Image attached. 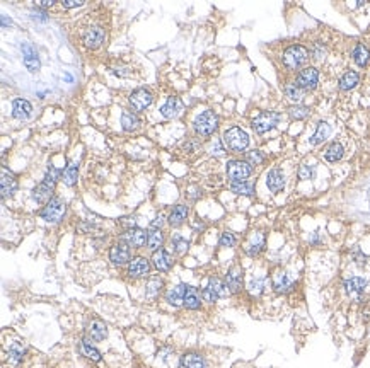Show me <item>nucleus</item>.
I'll return each instance as SVG.
<instances>
[{"label": "nucleus", "mask_w": 370, "mask_h": 368, "mask_svg": "<svg viewBox=\"0 0 370 368\" xmlns=\"http://www.w3.org/2000/svg\"><path fill=\"white\" fill-rule=\"evenodd\" d=\"M314 172H316V169H314L312 166H307V164H304V166H300V169H299V177H300V179H304V181L312 179Z\"/></svg>", "instance_id": "46"}, {"label": "nucleus", "mask_w": 370, "mask_h": 368, "mask_svg": "<svg viewBox=\"0 0 370 368\" xmlns=\"http://www.w3.org/2000/svg\"><path fill=\"white\" fill-rule=\"evenodd\" d=\"M227 288H229L230 293H237L242 288V271H240L239 266H232L229 271H227V278H225Z\"/></svg>", "instance_id": "17"}, {"label": "nucleus", "mask_w": 370, "mask_h": 368, "mask_svg": "<svg viewBox=\"0 0 370 368\" xmlns=\"http://www.w3.org/2000/svg\"><path fill=\"white\" fill-rule=\"evenodd\" d=\"M266 186L272 193H280L285 188V176L280 169H272L266 176Z\"/></svg>", "instance_id": "18"}, {"label": "nucleus", "mask_w": 370, "mask_h": 368, "mask_svg": "<svg viewBox=\"0 0 370 368\" xmlns=\"http://www.w3.org/2000/svg\"><path fill=\"white\" fill-rule=\"evenodd\" d=\"M208 285L215 290V292L218 293V297H225L227 293H230L229 288H227V283H223V281L218 280V278H210V283Z\"/></svg>", "instance_id": "42"}, {"label": "nucleus", "mask_w": 370, "mask_h": 368, "mask_svg": "<svg viewBox=\"0 0 370 368\" xmlns=\"http://www.w3.org/2000/svg\"><path fill=\"white\" fill-rule=\"evenodd\" d=\"M223 145L230 152H244L249 145V137L244 130L239 127H232L223 133Z\"/></svg>", "instance_id": "3"}, {"label": "nucleus", "mask_w": 370, "mask_h": 368, "mask_svg": "<svg viewBox=\"0 0 370 368\" xmlns=\"http://www.w3.org/2000/svg\"><path fill=\"white\" fill-rule=\"evenodd\" d=\"M365 287H367V281L363 278H358V276H353V278L345 281V290L350 297L353 298H360V295L363 293Z\"/></svg>", "instance_id": "23"}, {"label": "nucleus", "mask_w": 370, "mask_h": 368, "mask_svg": "<svg viewBox=\"0 0 370 368\" xmlns=\"http://www.w3.org/2000/svg\"><path fill=\"white\" fill-rule=\"evenodd\" d=\"M309 112H311V111H309L307 106H292V107H288V114H290L294 119H304V118H307Z\"/></svg>", "instance_id": "41"}, {"label": "nucleus", "mask_w": 370, "mask_h": 368, "mask_svg": "<svg viewBox=\"0 0 370 368\" xmlns=\"http://www.w3.org/2000/svg\"><path fill=\"white\" fill-rule=\"evenodd\" d=\"M38 6L46 9V7H53V6H55V2H53V0H41V2L38 4Z\"/></svg>", "instance_id": "52"}, {"label": "nucleus", "mask_w": 370, "mask_h": 368, "mask_svg": "<svg viewBox=\"0 0 370 368\" xmlns=\"http://www.w3.org/2000/svg\"><path fill=\"white\" fill-rule=\"evenodd\" d=\"M162 244H164V233L161 230H152L149 232V239H147V248L152 249L154 253L159 251L162 248Z\"/></svg>", "instance_id": "36"}, {"label": "nucleus", "mask_w": 370, "mask_h": 368, "mask_svg": "<svg viewBox=\"0 0 370 368\" xmlns=\"http://www.w3.org/2000/svg\"><path fill=\"white\" fill-rule=\"evenodd\" d=\"M230 189L235 194H240V196H253L255 194V184L249 183V181H240V183H232Z\"/></svg>", "instance_id": "33"}, {"label": "nucleus", "mask_w": 370, "mask_h": 368, "mask_svg": "<svg viewBox=\"0 0 370 368\" xmlns=\"http://www.w3.org/2000/svg\"><path fill=\"white\" fill-rule=\"evenodd\" d=\"M186 290H188V285H178V287L174 288H169L166 293V300L169 302L171 305L174 307H179L184 304V295H186Z\"/></svg>", "instance_id": "22"}, {"label": "nucleus", "mask_w": 370, "mask_h": 368, "mask_svg": "<svg viewBox=\"0 0 370 368\" xmlns=\"http://www.w3.org/2000/svg\"><path fill=\"white\" fill-rule=\"evenodd\" d=\"M65 211H67V206H65V201L62 200V198L55 196L51 198V200L46 203L45 208L41 210V218L45 220V222L48 223H58L63 220V216H65Z\"/></svg>", "instance_id": "5"}, {"label": "nucleus", "mask_w": 370, "mask_h": 368, "mask_svg": "<svg viewBox=\"0 0 370 368\" xmlns=\"http://www.w3.org/2000/svg\"><path fill=\"white\" fill-rule=\"evenodd\" d=\"M0 184H2V196L4 198L12 196V194L16 193V189H17L16 176L12 174L11 171H7L6 167L2 169V181H0Z\"/></svg>", "instance_id": "20"}, {"label": "nucleus", "mask_w": 370, "mask_h": 368, "mask_svg": "<svg viewBox=\"0 0 370 368\" xmlns=\"http://www.w3.org/2000/svg\"><path fill=\"white\" fill-rule=\"evenodd\" d=\"M85 331H87V336L94 341H102V339H106V336H107V327L101 319H92L91 322L87 324Z\"/></svg>", "instance_id": "19"}, {"label": "nucleus", "mask_w": 370, "mask_h": 368, "mask_svg": "<svg viewBox=\"0 0 370 368\" xmlns=\"http://www.w3.org/2000/svg\"><path fill=\"white\" fill-rule=\"evenodd\" d=\"M152 264H154V268H156L157 271L167 273V271L171 270V268H173V258H171V254L167 253V251L159 249V251H156V253H154Z\"/></svg>", "instance_id": "16"}, {"label": "nucleus", "mask_w": 370, "mask_h": 368, "mask_svg": "<svg viewBox=\"0 0 370 368\" xmlns=\"http://www.w3.org/2000/svg\"><path fill=\"white\" fill-rule=\"evenodd\" d=\"M60 174H62V171H58V169H55V166H48V171H46V176L45 179L41 181L40 184L34 188L33 191V198L36 200L38 203H41V205H46L51 196H53V191H55V186H57V181Z\"/></svg>", "instance_id": "1"}, {"label": "nucleus", "mask_w": 370, "mask_h": 368, "mask_svg": "<svg viewBox=\"0 0 370 368\" xmlns=\"http://www.w3.org/2000/svg\"><path fill=\"white\" fill-rule=\"evenodd\" d=\"M273 287L278 293H287L294 288V280L287 273H277L273 276Z\"/></svg>", "instance_id": "24"}, {"label": "nucleus", "mask_w": 370, "mask_h": 368, "mask_svg": "<svg viewBox=\"0 0 370 368\" xmlns=\"http://www.w3.org/2000/svg\"><path fill=\"white\" fill-rule=\"evenodd\" d=\"M223 152H225V149H223V145L220 144V142H213V145H212V154L213 155H217V157H220V155H223Z\"/></svg>", "instance_id": "49"}, {"label": "nucleus", "mask_w": 370, "mask_h": 368, "mask_svg": "<svg viewBox=\"0 0 370 368\" xmlns=\"http://www.w3.org/2000/svg\"><path fill=\"white\" fill-rule=\"evenodd\" d=\"M358 82H360V75L356 72L350 70V72H346L341 79H339V89H341V90H350V89L356 87V84H358Z\"/></svg>", "instance_id": "31"}, {"label": "nucleus", "mask_w": 370, "mask_h": 368, "mask_svg": "<svg viewBox=\"0 0 370 368\" xmlns=\"http://www.w3.org/2000/svg\"><path fill=\"white\" fill-rule=\"evenodd\" d=\"M317 82H319V72H317V68L307 67L299 72L295 84L302 90H312L317 87Z\"/></svg>", "instance_id": "8"}, {"label": "nucleus", "mask_w": 370, "mask_h": 368, "mask_svg": "<svg viewBox=\"0 0 370 368\" xmlns=\"http://www.w3.org/2000/svg\"><path fill=\"white\" fill-rule=\"evenodd\" d=\"M285 94H287V97L294 102H300L304 97V90L300 89L297 84H287L285 85Z\"/></svg>", "instance_id": "38"}, {"label": "nucleus", "mask_w": 370, "mask_h": 368, "mask_svg": "<svg viewBox=\"0 0 370 368\" xmlns=\"http://www.w3.org/2000/svg\"><path fill=\"white\" fill-rule=\"evenodd\" d=\"M121 125H123L125 132H133V130H137V128L140 127V119H139V116H137L135 112L123 111V114H121Z\"/></svg>", "instance_id": "29"}, {"label": "nucleus", "mask_w": 370, "mask_h": 368, "mask_svg": "<svg viewBox=\"0 0 370 368\" xmlns=\"http://www.w3.org/2000/svg\"><path fill=\"white\" fill-rule=\"evenodd\" d=\"M183 305L186 307V309H189V310H198V309H200V305H201L200 293H198V290L195 287H188Z\"/></svg>", "instance_id": "28"}, {"label": "nucleus", "mask_w": 370, "mask_h": 368, "mask_svg": "<svg viewBox=\"0 0 370 368\" xmlns=\"http://www.w3.org/2000/svg\"><path fill=\"white\" fill-rule=\"evenodd\" d=\"M31 112H33L31 102L26 101V99H14V102H12V114H14V118L28 119L31 116Z\"/></svg>", "instance_id": "21"}, {"label": "nucleus", "mask_w": 370, "mask_h": 368, "mask_svg": "<svg viewBox=\"0 0 370 368\" xmlns=\"http://www.w3.org/2000/svg\"><path fill=\"white\" fill-rule=\"evenodd\" d=\"M128 101H130V106L133 111H144L145 107H149L150 102H152V94H150L147 89H137L130 94Z\"/></svg>", "instance_id": "13"}, {"label": "nucleus", "mask_w": 370, "mask_h": 368, "mask_svg": "<svg viewBox=\"0 0 370 368\" xmlns=\"http://www.w3.org/2000/svg\"><path fill=\"white\" fill-rule=\"evenodd\" d=\"M188 213H189V208L186 205H176L169 215V223L173 225V227H179V225L188 218Z\"/></svg>", "instance_id": "27"}, {"label": "nucleus", "mask_w": 370, "mask_h": 368, "mask_svg": "<svg viewBox=\"0 0 370 368\" xmlns=\"http://www.w3.org/2000/svg\"><path fill=\"white\" fill-rule=\"evenodd\" d=\"M162 280L159 278V276H154V278H150L149 280V283H147V288H145V293H147V297H150V298H154V297H157L159 295V292H161V288H162Z\"/></svg>", "instance_id": "39"}, {"label": "nucleus", "mask_w": 370, "mask_h": 368, "mask_svg": "<svg viewBox=\"0 0 370 368\" xmlns=\"http://www.w3.org/2000/svg\"><path fill=\"white\" fill-rule=\"evenodd\" d=\"M104 40H106V31L102 28H99V26L85 29V33L82 34V43L91 50L99 48L104 43Z\"/></svg>", "instance_id": "10"}, {"label": "nucleus", "mask_w": 370, "mask_h": 368, "mask_svg": "<svg viewBox=\"0 0 370 368\" xmlns=\"http://www.w3.org/2000/svg\"><path fill=\"white\" fill-rule=\"evenodd\" d=\"M23 353H24V348H11V351H9V356H11V360H12V363H16L21 360V358H23Z\"/></svg>", "instance_id": "48"}, {"label": "nucleus", "mask_w": 370, "mask_h": 368, "mask_svg": "<svg viewBox=\"0 0 370 368\" xmlns=\"http://www.w3.org/2000/svg\"><path fill=\"white\" fill-rule=\"evenodd\" d=\"M246 162L249 166H260V164L265 162V154L261 150H251V152L246 154Z\"/></svg>", "instance_id": "40"}, {"label": "nucleus", "mask_w": 370, "mask_h": 368, "mask_svg": "<svg viewBox=\"0 0 370 368\" xmlns=\"http://www.w3.org/2000/svg\"><path fill=\"white\" fill-rule=\"evenodd\" d=\"M265 248V235L261 232H256L251 237V242L246 246V254L248 256H258Z\"/></svg>", "instance_id": "26"}, {"label": "nucleus", "mask_w": 370, "mask_h": 368, "mask_svg": "<svg viewBox=\"0 0 370 368\" xmlns=\"http://www.w3.org/2000/svg\"><path fill=\"white\" fill-rule=\"evenodd\" d=\"M183 112V101L179 97H169L164 102V106L161 107V114L167 119H174L178 118L179 114Z\"/></svg>", "instance_id": "15"}, {"label": "nucleus", "mask_w": 370, "mask_h": 368, "mask_svg": "<svg viewBox=\"0 0 370 368\" xmlns=\"http://www.w3.org/2000/svg\"><path fill=\"white\" fill-rule=\"evenodd\" d=\"M179 368H206V361L203 356L196 353H189L184 354L179 361Z\"/></svg>", "instance_id": "25"}, {"label": "nucleus", "mask_w": 370, "mask_h": 368, "mask_svg": "<svg viewBox=\"0 0 370 368\" xmlns=\"http://www.w3.org/2000/svg\"><path fill=\"white\" fill-rule=\"evenodd\" d=\"M82 4H84L82 0H63L62 6L65 9H74V7H80Z\"/></svg>", "instance_id": "50"}, {"label": "nucleus", "mask_w": 370, "mask_h": 368, "mask_svg": "<svg viewBox=\"0 0 370 368\" xmlns=\"http://www.w3.org/2000/svg\"><path fill=\"white\" fill-rule=\"evenodd\" d=\"M218 244H220V248H234V246H235V235L232 232H223L220 235Z\"/></svg>", "instance_id": "45"}, {"label": "nucleus", "mask_w": 370, "mask_h": 368, "mask_svg": "<svg viewBox=\"0 0 370 368\" xmlns=\"http://www.w3.org/2000/svg\"><path fill=\"white\" fill-rule=\"evenodd\" d=\"M307 60H309V50L302 45L290 46L283 53V65H285L288 70H297V68L304 67Z\"/></svg>", "instance_id": "4"}, {"label": "nucleus", "mask_w": 370, "mask_h": 368, "mask_svg": "<svg viewBox=\"0 0 370 368\" xmlns=\"http://www.w3.org/2000/svg\"><path fill=\"white\" fill-rule=\"evenodd\" d=\"M147 239H149V233L145 230H142V228H137V227L128 228V230L121 235L123 244H127L128 248H135V249L144 248V246L147 244Z\"/></svg>", "instance_id": "9"}, {"label": "nucleus", "mask_w": 370, "mask_h": 368, "mask_svg": "<svg viewBox=\"0 0 370 368\" xmlns=\"http://www.w3.org/2000/svg\"><path fill=\"white\" fill-rule=\"evenodd\" d=\"M278 121H280V114H278V112L265 111V112H261L258 118L253 119V128H255L256 133L263 135V133L270 132V130H273L275 127H277Z\"/></svg>", "instance_id": "7"}, {"label": "nucleus", "mask_w": 370, "mask_h": 368, "mask_svg": "<svg viewBox=\"0 0 370 368\" xmlns=\"http://www.w3.org/2000/svg\"><path fill=\"white\" fill-rule=\"evenodd\" d=\"M132 259V251L127 244L119 242V244H114L113 248L109 249V261L114 264V266H123Z\"/></svg>", "instance_id": "14"}, {"label": "nucleus", "mask_w": 370, "mask_h": 368, "mask_svg": "<svg viewBox=\"0 0 370 368\" xmlns=\"http://www.w3.org/2000/svg\"><path fill=\"white\" fill-rule=\"evenodd\" d=\"M80 353L92 361H101V353H99V349H96L91 343H89V339L82 341V344H80Z\"/></svg>", "instance_id": "37"}, {"label": "nucleus", "mask_w": 370, "mask_h": 368, "mask_svg": "<svg viewBox=\"0 0 370 368\" xmlns=\"http://www.w3.org/2000/svg\"><path fill=\"white\" fill-rule=\"evenodd\" d=\"M329 133H331V127L326 123V121H321V123L317 125L316 133H314L312 138H311V145H319L321 142H324L326 138L329 137Z\"/></svg>", "instance_id": "32"}, {"label": "nucleus", "mask_w": 370, "mask_h": 368, "mask_svg": "<svg viewBox=\"0 0 370 368\" xmlns=\"http://www.w3.org/2000/svg\"><path fill=\"white\" fill-rule=\"evenodd\" d=\"M218 128V116L213 111H203L201 114H198L195 121H193V130L196 132V135L200 137H210L217 132Z\"/></svg>", "instance_id": "2"}, {"label": "nucleus", "mask_w": 370, "mask_h": 368, "mask_svg": "<svg viewBox=\"0 0 370 368\" xmlns=\"http://www.w3.org/2000/svg\"><path fill=\"white\" fill-rule=\"evenodd\" d=\"M188 240L186 239H183L181 235H174V239H173V248H174V253H178V254H184L188 251Z\"/></svg>", "instance_id": "43"}, {"label": "nucleus", "mask_w": 370, "mask_h": 368, "mask_svg": "<svg viewBox=\"0 0 370 368\" xmlns=\"http://www.w3.org/2000/svg\"><path fill=\"white\" fill-rule=\"evenodd\" d=\"M370 58V51L367 50V46L362 45V43H358V45L355 46L353 50V60L355 63L358 65V67H365Z\"/></svg>", "instance_id": "34"}, {"label": "nucleus", "mask_w": 370, "mask_h": 368, "mask_svg": "<svg viewBox=\"0 0 370 368\" xmlns=\"http://www.w3.org/2000/svg\"><path fill=\"white\" fill-rule=\"evenodd\" d=\"M343 147L341 144H338V142H333V144L328 145V149L324 150V159L328 160V162H338L339 159L343 157Z\"/></svg>", "instance_id": "30"}, {"label": "nucleus", "mask_w": 370, "mask_h": 368, "mask_svg": "<svg viewBox=\"0 0 370 368\" xmlns=\"http://www.w3.org/2000/svg\"><path fill=\"white\" fill-rule=\"evenodd\" d=\"M149 273H150V263H149V259H145L142 256L133 258L127 270V275L130 276V278H145V276H149Z\"/></svg>", "instance_id": "11"}, {"label": "nucleus", "mask_w": 370, "mask_h": 368, "mask_svg": "<svg viewBox=\"0 0 370 368\" xmlns=\"http://www.w3.org/2000/svg\"><path fill=\"white\" fill-rule=\"evenodd\" d=\"M201 298H203L205 302H208V304H213V302H217L220 297H218V293L215 292L210 285H206V287L203 288V292H201Z\"/></svg>", "instance_id": "44"}, {"label": "nucleus", "mask_w": 370, "mask_h": 368, "mask_svg": "<svg viewBox=\"0 0 370 368\" xmlns=\"http://www.w3.org/2000/svg\"><path fill=\"white\" fill-rule=\"evenodd\" d=\"M162 225H164V216H162V215H159L157 218L152 222V228H154V230H161V227H162Z\"/></svg>", "instance_id": "51"}, {"label": "nucleus", "mask_w": 370, "mask_h": 368, "mask_svg": "<svg viewBox=\"0 0 370 368\" xmlns=\"http://www.w3.org/2000/svg\"><path fill=\"white\" fill-rule=\"evenodd\" d=\"M253 172V167L246 160H229L227 162V177L232 183H240L246 181Z\"/></svg>", "instance_id": "6"}, {"label": "nucleus", "mask_w": 370, "mask_h": 368, "mask_svg": "<svg viewBox=\"0 0 370 368\" xmlns=\"http://www.w3.org/2000/svg\"><path fill=\"white\" fill-rule=\"evenodd\" d=\"M249 292L253 293V295H260L261 292H263L265 288V281L263 280H251V283H249Z\"/></svg>", "instance_id": "47"}, {"label": "nucleus", "mask_w": 370, "mask_h": 368, "mask_svg": "<svg viewBox=\"0 0 370 368\" xmlns=\"http://www.w3.org/2000/svg\"><path fill=\"white\" fill-rule=\"evenodd\" d=\"M77 174H79V164L72 162L65 167V171L62 172L63 176V183L67 186H74L77 183Z\"/></svg>", "instance_id": "35"}, {"label": "nucleus", "mask_w": 370, "mask_h": 368, "mask_svg": "<svg viewBox=\"0 0 370 368\" xmlns=\"http://www.w3.org/2000/svg\"><path fill=\"white\" fill-rule=\"evenodd\" d=\"M21 50H23V56H24V65L26 68H28L31 73H36L40 70L41 63H40V58H38V51L36 48L31 45V43H23L21 45Z\"/></svg>", "instance_id": "12"}]
</instances>
